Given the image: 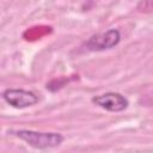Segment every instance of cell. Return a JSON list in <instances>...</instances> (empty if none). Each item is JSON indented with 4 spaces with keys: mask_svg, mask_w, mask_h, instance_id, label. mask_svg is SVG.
Instances as JSON below:
<instances>
[{
    "mask_svg": "<svg viewBox=\"0 0 153 153\" xmlns=\"http://www.w3.org/2000/svg\"><path fill=\"white\" fill-rule=\"evenodd\" d=\"M137 10H141V11H153V1H140L137 4Z\"/></svg>",
    "mask_w": 153,
    "mask_h": 153,
    "instance_id": "cell-5",
    "label": "cell"
},
{
    "mask_svg": "<svg viewBox=\"0 0 153 153\" xmlns=\"http://www.w3.org/2000/svg\"><path fill=\"white\" fill-rule=\"evenodd\" d=\"M92 103L111 112H121L126 110L129 105L128 99L118 92H106L103 94L94 96L92 97Z\"/></svg>",
    "mask_w": 153,
    "mask_h": 153,
    "instance_id": "cell-4",
    "label": "cell"
},
{
    "mask_svg": "<svg viewBox=\"0 0 153 153\" xmlns=\"http://www.w3.org/2000/svg\"><path fill=\"white\" fill-rule=\"evenodd\" d=\"M2 98L16 109L29 108L38 102V97L33 92L23 88H7L2 92Z\"/></svg>",
    "mask_w": 153,
    "mask_h": 153,
    "instance_id": "cell-3",
    "label": "cell"
},
{
    "mask_svg": "<svg viewBox=\"0 0 153 153\" xmlns=\"http://www.w3.org/2000/svg\"><path fill=\"white\" fill-rule=\"evenodd\" d=\"M13 134L25 141L29 146L37 148V149H47L54 148L60 146L65 137L59 133H45V131H36V130H27L20 129L13 131Z\"/></svg>",
    "mask_w": 153,
    "mask_h": 153,
    "instance_id": "cell-1",
    "label": "cell"
},
{
    "mask_svg": "<svg viewBox=\"0 0 153 153\" xmlns=\"http://www.w3.org/2000/svg\"><path fill=\"white\" fill-rule=\"evenodd\" d=\"M120 41H121V32L117 29H109L108 31L91 36L86 41L85 47L87 50L91 51H103L115 48L120 43Z\"/></svg>",
    "mask_w": 153,
    "mask_h": 153,
    "instance_id": "cell-2",
    "label": "cell"
}]
</instances>
